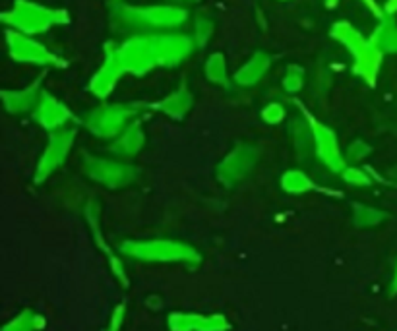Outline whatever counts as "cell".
<instances>
[{"mask_svg": "<svg viewBox=\"0 0 397 331\" xmlns=\"http://www.w3.org/2000/svg\"><path fill=\"white\" fill-rule=\"evenodd\" d=\"M304 86V72H302V68L299 66H289L285 76H283V89L294 95V93H299Z\"/></svg>", "mask_w": 397, "mask_h": 331, "instance_id": "23", "label": "cell"}, {"mask_svg": "<svg viewBox=\"0 0 397 331\" xmlns=\"http://www.w3.org/2000/svg\"><path fill=\"white\" fill-rule=\"evenodd\" d=\"M192 103H194L192 91L186 83H180L175 91H171L169 95L163 97L159 103H155V109L161 110L165 117L180 120V118H184L190 112Z\"/></svg>", "mask_w": 397, "mask_h": 331, "instance_id": "17", "label": "cell"}, {"mask_svg": "<svg viewBox=\"0 0 397 331\" xmlns=\"http://www.w3.org/2000/svg\"><path fill=\"white\" fill-rule=\"evenodd\" d=\"M41 93H43L41 80H37L23 89H4L2 91V103H4V109L10 115H22V112H30V110L33 112L39 99H41Z\"/></svg>", "mask_w": 397, "mask_h": 331, "instance_id": "15", "label": "cell"}, {"mask_svg": "<svg viewBox=\"0 0 397 331\" xmlns=\"http://www.w3.org/2000/svg\"><path fill=\"white\" fill-rule=\"evenodd\" d=\"M285 117H287V110H285V107L281 103H267L262 109V120H264L265 124H280V122H283L285 120Z\"/></svg>", "mask_w": 397, "mask_h": 331, "instance_id": "25", "label": "cell"}, {"mask_svg": "<svg viewBox=\"0 0 397 331\" xmlns=\"http://www.w3.org/2000/svg\"><path fill=\"white\" fill-rule=\"evenodd\" d=\"M212 33H214L212 20L200 16L198 20H196V25H194V41H196V45H206L207 39L212 37Z\"/></svg>", "mask_w": 397, "mask_h": 331, "instance_id": "27", "label": "cell"}, {"mask_svg": "<svg viewBox=\"0 0 397 331\" xmlns=\"http://www.w3.org/2000/svg\"><path fill=\"white\" fill-rule=\"evenodd\" d=\"M341 178L347 184H351V186H368V184H372L370 175L361 167H357V165H351V167H345L341 170Z\"/></svg>", "mask_w": 397, "mask_h": 331, "instance_id": "24", "label": "cell"}, {"mask_svg": "<svg viewBox=\"0 0 397 331\" xmlns=\"http://www.w3.org/2000/svg\"><path fill=\"white\" fill-rule=\"evenodd\" d=\"M370 41L382 52H397V25L390 20H386L376 28Z\"/></svg>", "mask_w": 397, "mask_h": 331, "instance_id": "21", "label": "cell"}, {"mask_svg": "<svg viewBox=\"0 0 397 331\" xmlns=\"http://www.w3.org/2000/svg\"><path fill=\"white\" fill-rule=\"evenodd\" d=\"M304 112V118L310 126V132H312V146H314V151H316L318 159L322 165H326L328 169L333 170V173H339L347 167L345 161V153H341L339 149L338 138L335 134L331 132L330 126H326L324 122H320L318 118L310 117L306 110Z\"/></svg>", "mask_w": 397, "mask_h": 331, "instance_id": "10", "label": "cell"}, {"mask_svg": "<svg viewBox=\"0 0 397 331\" xmlns=\"http://www.w3.org/2000/svg\"><path fill=\"white\" fill-rule=\"evenodd\" d=\"M125 254L147 262H196L198 254L190 246L173 240H146V243H126Z\"/></svg>", "mask_w": 397, "mask_h": 331, "instance_id": "6", "label": "cell"}, {"mask_svg": "<svg viewBox=\"0 0 397 331\" xmlns=\"http://www.w3.org/2000/svg\"><path fill=\"white\" fill-rule=\"evenodd\" d=\"M138 112L140 109L134 105L107 103L89 110L84 118V126L97 138L115 140L126 126L138 120Z\"/></svg>", "mask_w": 397, "mask_h": 331, "instance_id": "3", "label": "cell"}, {"mask_svg": "<svg viewBox=\"0 0 397 331\" xmlns=\"http://www.w3.org/2000/svg\"><path fill=\"white\" fill-rule=\"evenodd\" d=\"M117 52L125 72L134 76H146L149 70L157 66L154 35L130 37L128 41L117 47Z\"/></svg>", "mask_w": 397, "mask_h": 331, "instance_id": "9", "label": "cell"}, {"mask_svg": "<svg viewBox=\"0 0 397 331\" xmlns=\"http://www.w3.org/2000/svg\"><path fill=\"white\" fill-rule=\"evenodd\" d=\"M84 170L91 180L103 184L107 188H122L132 184L138 177V170L128 161L118 159H105V157H93L88 155L84 161Z\"/></svg>", "mask_w": 397, "mask_h": 331, "instance_id": "5", "label": "cell"}, {"mask_svg": "<svg viewBox=\"0 0 397 331\" xmlns=\"http://www.w3.org/2000/svg\"><path fill=\"white\" fill-rule=\"evenodd\" d=\"M272 60L265 52H256L252 54L251 59L244 62L243 66L238 68L235 74V83L236 86H243V88H252L256 86L258 81L264 78L267 70H270Z\"/></svg>", "mask_w": 397, "mask_h": 331, "instance_id": "19", "label": "cell"}, {"mask_svg": "<svg viewBox=\"0 0 397 331\" xmlns=\"http://www.w3.org/2000/svg\"><path fill=\"white\" fill-rule=\"evenodd\" d=\"M6 43L10 57L16 62L37 64V66H64V60H60L54 52L49 51L45 45L35 41L31 35L10 30L6 33Z\"/></svg>", "mask_w": 397, "mask_h": 331, "instance_id": "7", "label": "cell"}, {"mask_svg": "<svg viewBox=\"0 0 397 331\" xmlns=\"http://www.w3.org/2000/svg\"><path fill=\"white\" fill-rule=\"evenodd\" d=\"M31 115L35 118L37 124L45 128V130H49V132L62 130L74 120L72 110L49 91L41 93V99H39V103H37Z\"/></svg>", "mask_w": 397, "mask_h": 331, "instance_id": "13", "label": "cell"}, {"mask_svg": "<svg viewBox=\"0 0 397 331\" xmlns=\"http://www.w3.org/2000/svg\"><path fill=\"white\" fill-rule=\"evenodd\" d=\"M258 163V149L248 146V144H241L236 146L231 153L217 165V178L219 182L225 186H235L243 180Z\"/></svg>", "mask_w": 397, "mask_h": 331, "instance_id": "11", "label": "cell"}, {"mask_svg": "<svg viewBox=\"0 0 397 331\" xmlns=\"http://www.w3.org/2000/svg\"><path fill=\"white\" fill-rule=\"evenodd\" d=\"M2 20L12 30L25 33V35H37L49 31L52 25L68 23V14L64 10L41 6L28 0H18L12 10L2 14Z\"/></svg>", "mask_w": 397, "mask_h": 331, "instance_id": "2", "label": "cell"}, {"mask_svg": "<svg viewBox=\"0 0 397 331\" xmlns=\"http://www.w3.org/2000/svg\"><path fill=\"white\" fill-rule=\"evenodd\" d=\"M368 153H370V147H368L362 140H355L351 146L347 147L345 161L355 163V165H357V163L362 161V159H364Z\"/></svg>", "mask_w": 397, "mask_h": 331, "instance_id": "28", "label": "cell"}, {"mask_svg": "<svg viewBox=\"0 0 397 331\" xmlns=\"http://www.w3.org/2000/svg\"><path fill=\"white\" fill-rule=\"evenodd\" d=\"M331 37L351 52L355 74H359L367 83L374 86L378 72H380V64H382V51L372 41H367L351 23L347 22L335 23L331 28Z\"/></svg>", "mask_w": 397, "mask_h": 331, "instance_id": "1", "label": "cell"}, {"mask_svg": "<svg viewBox=\"0 0 397 331\" xmlns=\"http://www.w3.org/2000/svg\"><path fill=\"white\" fill-rule=\"evenodd\" d=\"M146 144V134L142 128L140 120H134L132 124H128L118 134L115 140L110 141V153L117 155L120 159H130L134 155L142 151V147Z\"/></svg>", "mask_w": 397, "mask_h": 331, "instance_id": "16", "label": "cell"}, {"mask_svg": "<svg viewBox=\"0 0 397 331\" xmlns=\"http://www.w3.org/2000/svg\"><path fill=\"white\" fill-rule=\"evenodd\" d=\"M206 78L215 86H225L229 81V70L227 60L221 52H214L209 59L206 60Z\"/></svg>", "mask_w": 397, "mask_h": 331, "instance_id": "22", "label": "cell"}, {"mask_svg": "<svg viewBox=\"0 0 397 331\" xmlns=\"http://www.w3.org/2000/svg\"><path fill=\"white\" fill-rule=\"evenodd\" d=\"M177 6H183V4H192V2H196V0H173Z\"/></svg>", "mask_w": 397, "mask_h": 331, "instance_id": "31", "label": "cell"}, {"mask_svg": "<svg viewBox=\"0 0 397 331\" xmlns=\"http://www.w3.org/2000/svg\"><path fill=\"white\" fill-rule=\"evenodd\" d=\"M41 324V320L33 316L31 312H23L22 316L16 318L14 322L4 327V331H33L37 325Z\"/></svg>", "mask_w": 397, "mask_h": 331, "instance_id": "26", "label": "cell"}, {"mask_svg": "<svg viewBox=\"0 0 397 331\" xmlns=\"http://www.w3.org/2000/svg\"><path fill=\"white\" fill-rule=\"evenodd\" d=\"M378 219H380V214L376 209H372V207L362 206V204L355 207V221L359 225H370V223H376Z\"/></svg>", "mask_w": 397, "mask_h": 331, "instance_id": "29", "label": "cell"}, {"mask_svg": "<svg viewBox=\"0 0 397 331\" xmlns=\"http://www.w3.org/2000/svg\"><path fill=\"white\" fill-rule=\"evenodd\" d=\"M281 188L289 194H304V192L314 190V182L301 169H291L283 173L281 177Z\"/></svg>", "mask_w": 397, "mask_h": 331, "instance_id": "20", "label": "cell"}, {"mask_svg": "<svg viewBox=\"0 0 397 331\" xmlns=\"http://www.w3.org/2000/svg\"><path fill=\"white\" fill-rule=\"evenodd\" d=\"M118 20L126 25L155 28V30H175L188 20V12L177 4L167 6H120L117 10Z\"/></svg>", "mask_w": 397, "mask_h": 331, "instance_id": "4", "label": "cell"}, {"mask_svg": "<svg viewBox=\"0 0 397 331\" xmlns=\"http://www.w3.org/2000/svg\"><path fill=\"white\" fill-rule=\"evenodd\" d=\"M122 74L126 72L122 64H120V59H118L117 47L109 45L107 51H105L103 64L99 66V70L93 74V78L89 80V91L96 97H99V99H107L115 91Z\"/></svg>", "mask_w": 397, "mask_h": 331, "instance_id": "14", "label": "cell"}, {"mask_svg": "<svg viewBox=\"0 0 397 331\" xmlns=\"http://www.w3.org/2000/svg\"><path fill=\"white\" fill-rule=\"evenodd\" d=\"M154 45L157 66L171 68L190 57L196 41L194 37L183 33H161V35H154Z\"/></svg>", "mask_w": 397, "mask_h": 331, "instance_id": "12", "label": "cell"}, {"mask_svg": "<svg viewBox=\"0 0 397 331\" xmlns=\"http://www.w3.org/2000/svg\"><path fill=\"white\" fill-rule=\"evenodd\" d=\"M397 12V0H388L386 6H384V14L393 16Z\"/></svg>", "mask_w": 397, "mask_h": 331, "instance_id": "30", "label": "cell"}, {"mask_svg": "<svg viewBox=\"0 0 397 331\" xmlns=\"http://www.w3.org/2000/svg\"><path fill=\"white\" fill-rule=\"evenodd\" d=\"M74 138H76V130L74 128H62L57 132H51L49 141L45 146L43 153L39 157L35 167V182H45L51 177L54 170L64 165L68 155L74 147Z\"/></svg>", "mask_w": 397, "mask_h": 331, "instance_id": "8", "label": "cell"}, {"mask_svg": "<svg viewBox=\"0 0 397 331\" xmlns=\"http://www.w3.org/2000/svg\"><path fill=\"white\" fill-rule=\"evenodd\" d=\"M328 4H330V6H333V4H335V0H328Z\"/></svg>", "mask_w": 397, "mask_h": 331, "instance_id": "32", "label": "cell"}, {"mask_svg": "<svg viewBox=\"0 0 397 331\" xmlns=\"http://www.w3.org/2000/svg\"><path fill=\"white\" fill-rule=\"evenodd\" d=\"M169 325L175 331H223L227 322L221 316L202 318L196 314H175L169 318Z\"/></svg>", "mask_w": 397, "mask_h": 331, "instance_id": "18", "label": "cell"}]
</instances>
